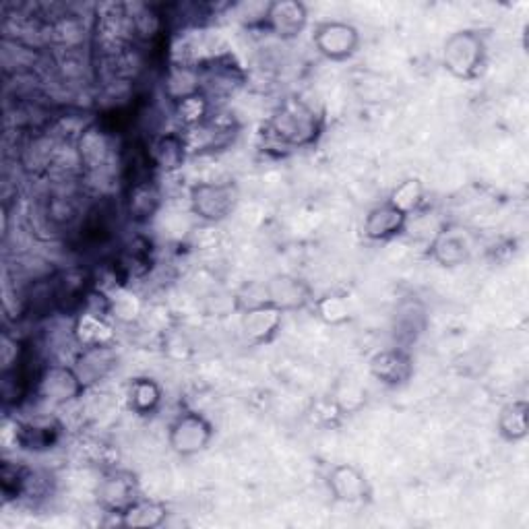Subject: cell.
<instances>
[{"label": "cell", "mask_w": 529, "mask_h": 529, "mask_svg": "<svg viewBox=\"0 0 529 529\" xmlns=\"http://www.w3.org/2000/svg\"><path fill=\"white\" fill-rule=\"evenodd\" d=\"M75 337L81 348H93V346H112L114 333L104 313H98V310H83L75 323Z\"/></svg>", "instance_id": "16"}, {"label": "cell", "mask_w": 529, "mask_h": 529, "mask_svg": "<svg viewBox=\"0 0 529 529\" xmlns=\"http://www.w3.org/2000/svg\"><path fill=\"white\" fill-rule=\"evenodd\" d=\"M370 372L372 377L379 379L381 383L389 387H399L403 383H408L412 377L414 372L412 356L408 354V348L383 350L370 360Z\"/></svg>", "instance_id": "13"}, {"label": "cell", "mask_w": 529, "mask_h": 529, "mask_svg": "<svg viewBox=\"0 0 529 529\" xmlns=\"http://www.w3.org/2000/svg\"><path fill=\"white\" fill-rule=\"evenodd\" d=\"M164 91L166 96L176 104L184 98L195 96L201 91V77H199V67L193 65H174L166 73L164 81Z\"/></svg>", "instance_id": "21"}, {"label": "cell", "mask_w": 529, "mask_h": 529, "mask_svg": "<svg viewBox=\"0 0 529 529\" xmlns=\"http://www.w3.org/2000/svg\"><path fill=\"white\" fill-rule=\"evenodd\" d=\"M263 290H265V304L279 308L282 313L304 308L310 300H313L310 286L304 282V279L294 275H275L269 279V282L263 284Z\"/></svg>", "instance_id": "8"}, {"label": "cell", "mask_w": 529, "mask_h": 529, "mask_svg": "<svg viewBox=\"0 0 529 529\" xmlns=\"http://www.w3.org/2000/svg\"><path fill=\"white\" fill-rule=\"evenodd\" d=\"M327 486L329 492L333 494V499L346 505H358L364 503L370 496V486L366 476L354 468V465L341 463L335 465V468L327 476Z\"/></svg>", "instance_id": "11"}, {"label": "cell", "mask_w": 529, "mask_h": 529, "mask_svg": "<svg viewBox=\"0 0 529 529\" xmlns=\"http://www.w3.org/2000/svg\"><path fill=\"white\" fill-rule=\"evenodd\" d=\"M191 209L203 222H222L234 211L238 203V186L226 182H199L189 195Z\"/></svg>", "instance_id": "3"}, {"label": "cell", "mask_w": 529, "mask_h": 529, "mask_svg": "<svg viewBox=\"0 0 529 529\" xmlns=\"http://www.w3.org/2000/svg\"><path fill=\"white\" fill-rule=\"evenodd\" d=\"M60 437V426L50 418H36L19 426L17 441L27 451H46Z\"/></svg>", "instance_id": "17"}, {"label": "cell", "mask_w": 529, "mask_h": 529, "mask_svg": "<svg viewBox=\"0 0 529 529\" xmlns=\"http://www.w3.org/2000/svg\"><path fill=\"white\" fill-rule=\"evenodd\" d=\"M486 44L478 31L463 29L449 36L443 46V67L457 79H474L484 67Z\"/></svg>", "instance_id": "2"}, {"label": "cell", "mask_w": 529, "mask_h": 529, "mask_svg": "<svg viewBox=\"0 0 529 529\" xmlns=\"http://www.w3.org/2000/svg\"><path fill=\"white\" fill-rule=\"evenodd\" d=\"M317 313L329 325H341L352 319V308L346 296H325L317 300Z\"/></svg>", "instance_id": "28"}, {"label": "cell", "mask_w": 529, "mask_h": 529, "mask_svg": "<svg viewBox=\"0 0 529 529\" xmlns=\"http://www.w3.org/2000/svg\"><path fill=\"white\" fill-rule=\"evenodd\" d=\"M499 432L509 443H519L529 432V408L527 401H511L499 414Z\"/></svg>", "instance_id": "22"}, {"label": "cell", "mask_w": 529, "mask_h": 529, "mask_svg": "<svg viewBox=\"0 0 529 529\" xmlns=\"http://www.w3.org/2000/svg\"><path fill=\"white\" fill-rule=\"evenodd\" d=\"M430 255L443 267H455L465 263L472 255V240L468 230L457 224L443 226L430 244Z\"/></svg>", "instance_id": "9"}, {"label": "cell", "mask_w": 529, "mask_h": 529, "mask_svg": "<svg viewBox=\"0 0 529 529\" xmlns=\"http://www.w3.org/2000/svg\"><path fill=\"white\" fill-rule=\"evenodd\" d=\"M85 391L77 370L62 364H50L38 372L36 393L50 403H67Z\"/></svg>", "instance_id": "6"}, {"label": "cell", "mask_w": 529, "mask_h": 529, "mask_svg": "<svg viewBox=\"0 0 529 529\" xmlns=\"http://www.w3.org/2000/svg\"><path fill=\"white\" fill-rule=\"evenodd\" d=\"M139 499L137 480L131 472H110L100 480L98 501L110 513H122Z\"/></svg>", "instance_id": "12"}, {"label": "cell", "mask_w": 529, "mask_h": 529, "mask_svg": "<svg viewBox=\"0 0 529 529\" xmlns=\"http://www.w3.org/2000/svg\"><path fill=\"white\" fill-rule=\"evenodd\" d=\"M213 439L211 422L197 412H182L168 428V443L180 457H193L209 447Z\"/></svg>", "instance_id": "4"}, {"label": "cell", "mask_w": 529, "mask_h": 529, "mask_svg": "<svg viewBox=\"0 0 529 529\" xmlns=\"http://www.w3.org/2000/svg\"><path fill=\"white\" fill-rule=\"evenodd\" d=\"M387 201L406 215H412V211H416L424 201V184L418 178L403 180L395 186Z\"/></svg>", "instance_id": "27"}, {"label": "cell", "mask_w": 529, "mask_h": 529, "mask_svg": "<svg viewBox=\"0 0 529 529\" xmlns=\"http://www.w3.org/2000/svg\"><path fill=\"white\" fill-rule=\"evenodd\" d=\"M162 401V389L153 379L141 377L129 385V406L133 412L147 416L158 410Z\"/></svg>", "instance_id": "23"}, {"label": "cell", "mask_w": 529, "mask_h": 529, "mask_svg": "<svg viewBox=\"0 0 529 529\" xmlns=\"http://www.w3.org/2000/svg\"><path fill=\"white\" fill-rule=\"evenodd\" d=\"M265 27L282 40L298 38L308 25V11L298 0H275L265 5Z\"/></svg>", "instance_id": "7"}, {"label": "cell", "mask_w": 529, "mask_h": 529, "mask_svg": "<svg viewBox=\"0 0 529 529\" xmlns=\"http://www.w3.org/2000/svg\"><path fill=\"white\" fill-rule=\"evenodd\" d=\"M120 267L127 271L129 275H135V277H141L149 271L151 267V244L147 238H135L129 246L127 251L122 253V259H120Z\"/></svg>", "instance_id": "26"}, {"label": "cell", "mask_w": 529, "mask_h": 529, "mask_svg": "<svg viewBox=\"0 0 529 529\" xmlns=\"http://www.w3.org/2000/svg\"><path fill=\"white\" fill-rule=\"evenodd\" d=\"M129 213L135 222H147L149 217L160 207V191L153 184L151 178L135 180L129 186V199H127Z\"/></svg>", "instance_id": "19"}, {"label": "cell", "mask_w": 529, "mask_h": 529, "mask_svg": "<svg viewBox=\"0 0 529 529\" xmlns=\"http://www.w3.org/2000/svg\"><path fill=\"white\" fill-rule=\"evenodd\" d=\"M116 364V352L112 346H93L81 348V354L75 360V370L85 385L102 381Z\"/></svg>", "instance_id": "15"}, {"label": "cell", "mask_w": 529, "mask_h": 529, "mask_svg": "<svg viewBox=\"0 0 529 529\" xmlns=\"http://www.w3.org/2000/svg\"><path fill=\"white\" fill-rule=\"evenodd\" d=\"M186 139L182 135H164L158 141H153L149 145V158L153 162V168H162L166 172H174L182 166L186 158Z\"/></svg>", "instance_id": "20"}, {"label": "cell", "mask_w": 529, "mask_h": 529, "mask_svg": "<svg viewBox=\"0 0 529 529\" xmlns=\"http://www.w3.org/2000/svg\"><path fill=\"white\" fill-rule=\"evenodd\" d=\"M408 220H410V215H406L403 211H399L395 205L385 201L377 207H372L366 213L364 236L370 240H377V242L391 240L406 230Z\"/></svg>", "instance_id": "14"}, {"label": "cell", "mask_w": 529, "mask_h": 529, "mask_svg": "<svg viewBox=\"0 0 529 529\" xmlns=\"http://www.w3.org/2000/svg\"><path fill=\"white\" fill-rule=\"evenodd\" d=\"M209 110H211V100L201 91L174 104V112L186 129L201 127L203 122L209 120Z\"/></svg>", "instance_id": "24"}, {"label": "cell", "mask_w": 529, "mask_h": 529, "mask_svg": "<svg viewBox=\"0 0 529 529\" xmlns=\"http://www.w3.org/2000/svg\"><path fill=\"white\" fill-rule=\"evenodd\" d=\"M313 44L321 56L339 62L356 54L360 46V34L348 21H325L315 27Z\"/></svg>", "instance_id": "5"}, {"label": "cell", "mask_w": 529, "mask_h": 529, "mask_svg": "<svg viewBox=\"0 0 529 529\" xmlns=\"http://www.w3.org/2000/svg\"><path fill=\"white\" fill-rule=\"evenodd\" d=\"M284 323V313L271 304H259L253 308L242 310L240 329L244 337L251 344H269V341L279 333Z\"/></svg>", "instance_id": "10"}, {"label": "cell", "mask_w": 529, "mask_h": 529, "mask_svg": "<svg viewBox=\"0 0 529 529\" xmlns=\"http://www.w3.org/2000/svg\"><path fill=\"white\" fill-rule=\"evenodd\" d=\"M321 131L317 112L298 98L279 104L269 120V135L286 147H306L315 143Z\"/></svg>", "instance_id": "1"}, {"label": "cell", "mask_w": 529, "mask_h": 529, "mask_svg": "<svg viewBox=\"0 0 529 529\" xmlns=\"http://www.w3.org/2000/svg\"><path fill=\"white\" fill-rule=\"evenodd\" d=\"M424 329V310L420 304H403L397 310V339L401 344H412Z\"/></svg>", "instance_id": "25"}, {"label": "cell", "mask_w": 529, "mask_h": 529, "mask_svg": "<svg viewBox=\"0 0 529 529\" xmlns=\"http://www.w3.org/2000/svg\"><path fill=\"white\" fill-rule=\"evenodd\" d=\"M168 517L166 505L149 499H139L131 503L127 509L120 513V525L122 527H139V529H153L164 525Z\"/></svg>", "instance_id": "18"}]
</instances>
